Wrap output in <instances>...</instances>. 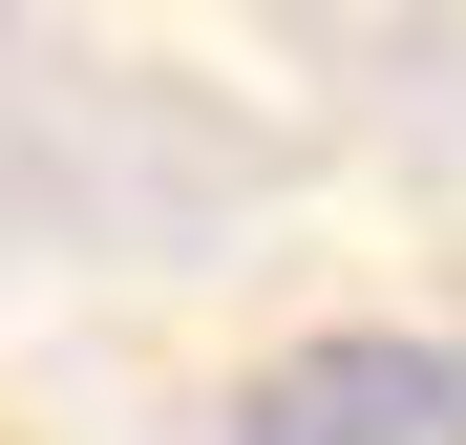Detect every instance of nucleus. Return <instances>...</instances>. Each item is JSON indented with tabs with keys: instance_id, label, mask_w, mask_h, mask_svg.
I'll use <instances>...</instances> for the list:
<instances>
[{
	"instance_id": "nucleus-1",
	"label": "nucleus",
	"mask_w": 466,
	"mask_h": 445,
	"mask_svg": "<svg viewBox=\"0 0 466 445\" xmlns=\"http://www.w3.org/2000/svg\"><path fill=\"white\" fill-rule=\"evenodd\" d=\"M233 445H466V339L339 319V339L255 360V403H233Z\"/></svg>"
}]
</instances>
